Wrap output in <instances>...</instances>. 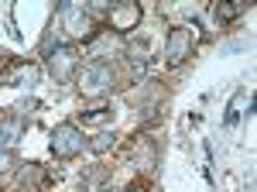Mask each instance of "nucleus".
Masks as SVG:
<instances>
[{
    "label": "nucleus",
    "instance_id": "nucleus-13",
    "mask_svg": "<svg viewBox=\"0 0 257 192\" xmlns=\"http://www.w3.org/2000/svg\"><path fill=\"white\" fill-rule=\"evenodd\" d=\"M11 168H14V154H11V151H0V175H7Z\"/></svg>",
    "mask_w": 257,
    "mask_h": 192
},
{
    "label": "nucleus",
    "instance_id": "nucleus-9",
    "mask_svg": "<svg viewBox=\"0 0 257 192\" xmlns=\"http://www.w3.org/2000/svg\"><path fill=\"white\" fill-rule=\"evenodd\" d=\"M86 148H89L93 154H106V151H113V148H117V134H113V131H99L93 141H86Z\"/></svg>",
    "mask_w": 257,
    "mask_h": 192
},
{
    "label": "nucleus",
    "instance_id": "nucleus-1",
    "mask_svg": "<svg viewBox=\"0 0 257 192\" xmlns=\"http://www.w3.org/2000/svg\"><path fill=\"white\" fill-rule=\"evenodd\" d=\"M62 31L72 41H93L96 38V18L89 14V7H79V4H69L62 7Z\"/></svg>",
    "mask_w": 257,
    "mask_h": 192
},
{
    "label": "nucleus",
    "instance_id": "nucleus-3",
    "mask_svg": "<svg viewBox=\"0 0 257 192\" xmlns=\"http://www.w3.org/2000/svg\"><path fill=\"white\" fill-rule=\"evenodd\" d=\"M48 148H52V154H55V158L69 161V158L82 154L86 137H82V131L76 127V124H55V127H52V137H48Z\"/></svg>",
    "mask_w": 257,
    "mask_h": 192
},
{
    "label": "nucleus",
    "instance_id": "nucleus-15",
    "mask_svg": "<svg viewBox=\"0 0 257 192\" xmlns=\"http://www.w3.org/2000/svg\"><path fill=\"white\" fill-rule=\"evenodd\" d=\"M123 192H148V189H144L141 182H131V185H127V189H123Z\"/></svg>",
    "mask_w": 257,
    "mask_h": 192
},
{
    "label": "nucleus",
    "instance_id": "nucleus-4",
    "mask_svg": "<svg viewBox=\"0 0 257 192\" xmlns=\"http://www.w3.org/2000/svg\"><path fill=\"white\" fill-rule=\"evenodd\" d=\"M45 65H48V72H52L55 82H69L76 76V69H79V52L72 45H59V48H52L45 55Z\"/></svg>",
    "mask_w": 257,
    "mask_h": 192
},
{
    "label": "nucleus",
    "instance_id": "nucleus-14",
    "mask_svg": "<svg viewBox=\"0 0 257 192\" xmlns=\"http://www.w3.org/2000/svg\"><path fill=\"white\" fill-rule=\"evenodd\" d=\"M7 65H14V55H11L7 48H0V72H4Z\"/></svg>",
    "mask_w": 257,
    "mask_h": 192
},
{
    "label": "nucleus",
    "instance_id": "nucleus-7",
    "mask_svg": "<svg viewBox=\"0 0 257 192\" xmlns=\"http://www.w3.org/2000/svg\"><path fill=\"white\" fill-rule=\"evenodd\" d=\"M21 137H24V117L0 120V151H14V144H18Z\"/></svg>",
    "mask_w": 257,
    "mask_h": 192
},
{
    "label": "nucleus",
    "instance_id": "nucleus-6",
    "mask_svg": "<svg viewBox=\"0 0 257 192\" xmlns=\"http://www.w3.org/2000/svg\"><path fill=\"white\" fill-rule=\"evenodd\" d=\"M192 55V31L189 28H172L165 38V62L168 65H182Z\"/></svg>",
    "mask_w": 257,
    "mask_h": 192
},
{
    "label": "nucleus",
    "instance_id": "nucleus-8",
    "mask_svg": "<svg viewBox=\"0 0 257 192\" xmlns=\"http://www.w3.org/2000/svg\"><path fill=\"white\" fill-rule=\"evenodd\" d=\"M4 79H7L11 86H21V89H24V86H35V82H38V65H31V62H28V65H14V72L4 76Z\"/></svg>",
    "mask_w": 257,
    "mask_h": 192
},
{
    "label": "nucleus",
    "instance_id": "nucleus-10",
    "mask_svg": "<svg viewBox=\"0 0 257 192\" xmlns=\"http://www.w3.org/2000/svg\"><path fill=\"white\" fill-rule=\"evenodd\" d=\"M243 11H247L243 0H226V4H219V7H216V18L219 21H233V18H240Z\"/></svg>",
    "mask_w": 257,
    "mask_h": 192
},
{
    "label": "nucleus",
    "instance_id": "nucleus-12",
    "mask_svg": "<svg viewBox=\"0 0 257 192\" xmlns=\"http://www.w3.org/2000/svg\"><path fill=\"white\" fill-rule=\"evenodd\" d=\"M110 114H113V110H106V107H93V110L82 114V124H99V120H106Z\"/></svg>",
    "mask_w": 257,
    "mask_h": 192
},
{
    "label": "nucleus",
    "instance_id": "nucleus-11",
    "mask_svg": "<svg viewBox=\"0 0 257 192\" xmlns=\"http://www.w3.org/2000/svg\"><path fill=\"white\" fill-rule=\"evenodd\" d=\"M21 168H24V172H21V185H24V189L35 185L41 178V165H35V161H31V165H21Z\"/></svg>",
    "mask_w": 257,
    "mask_h": 192
},
{
    "label": "nucleus",
    "instance_id": "nucleus-2",
    "mask_svg": "<svg viewBox=\"0 0 257 192\" xmlns=\"http://www.w3.org/2000/svg\"><path fill=\"white\" fill-rule=\"evenodd\" d=\"M113 89V65L103 62V58H93L82 65L79 76V93L82 96H106Z\"/></svg>",
    "mask_w": 257,
    "mask_h": 192
},
{
    "label": "nucleus",
    "instance_id": "nucleus-5",
    "mask_svg": "<svg viewBox=\"0 0 257 192\" xmlns=\"http://www.w3.org/2000/svg\"><path fill=\"white\" fill-rule=\"evenodd\" d=\"M106 24H110L113 35H131V31H138L141 4L138 0H120V4H113V7L106 11Z\"/></svg>",
    "mask_w": 257,
    "mask_h": 192
}]
</instances>
